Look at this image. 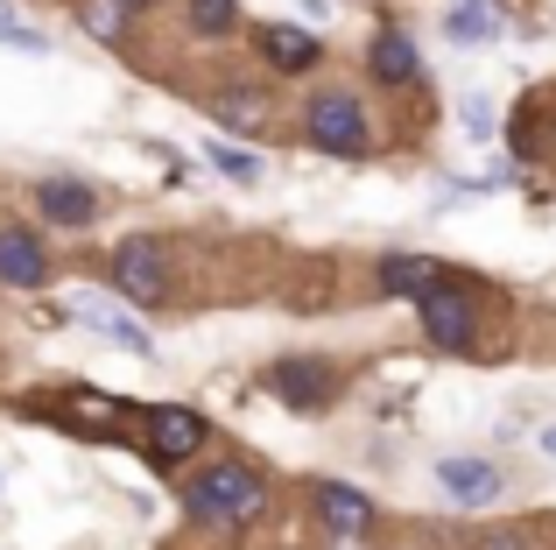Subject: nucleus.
Instances as JSON below:
<instances>
[{
    "label": "nucleus",
    "mask_w": 556,
    "mask_h": 550,
    "mask_svg": "<svg viewBox=\"0 0 556 550\" xmlns=\"http://www.w3.org/2000/svg\"><path fill=\"white\" fill-rule=\"evenodd\" d=\"M465 127H472V135H493V107H486V99H479V92H465Z\"/></svg>",
    "instance_id": "21"
},
{
    "label": "nucleus",
    "mask_w": 556,
    "mask_h": 550,
    "mask_svg": "<svg viewBox=\"0 0 556 550\" xmlns=\"http://www.w3.org/2000/svg\"><path fill=\"white\" fill-rule=\"evenodd\" d=\"M0 14H14V0H0Z\"/></svg>",
    "instance_id": "24"
},
{
    "label": "nucleus",
    "mask_w": 556,
    "mask_h": 550,
    "mask_svg": "<svg viewBox=\"0 0 556 550\" xmlns=\"http://www.w3.org/2000/svg\"><path fill=\"white\" fill-rule=\"evenodd\" d=\"M437 495H444V509H458V515H486V509H501L507 473L493 466V459H479V452H451V459H437Z\"/></svg>",
    "instance_id": "10"
},
{
    "label": "nucleus",
    "mask_w": 556,
    "mask_h": 550,
    "mask_svg": "<svg viewBox=\"0 0 556 550\" xmlns=\"http://www.w3.org/2000/svg\"><path fill=\"white\" fill-rule=\"evenodd\" d=\"M0 50H22V57H50V36L22 14H0Z\"/></svg>",
    "instance_id": "19"
},
{
    "label": "nucleus",
    "mask_w": 556,
    "mask_h": 550,
    "mask_svg": "<svg viewBox=\"0 0 556 550\" xmlns=\"http://www.w3.org/2000/svg\"><path fill=\"white\" fill-rule=\"evenodd\" d=\"M437 275H444L437 254H380V262H374V289H380V297H408V303H416Z\"/></svg>",
    "instance_id": "16"
},
{
    "label": "nucleus",
    "mask_w": 556,
    "mask_h": 550,
    "mask_svg": "<svg viewBox=\"0 0 556 550\" xmlns=\"http://www.w3.org/2000/svg\"><path fill=\"white\" fill-rule=\"evenodd\" d=\"M135 438H141V452H149V466L155 473H177L184 459H198L204 445H212V424H204L190 402H155V410H135Z\"/></svg>",
    "instance_id": "7"
},
{
    "label": "nucleus",
    "mask_w": 556,
    "mask_h": 550,
    "mask_svg": "<svg viewBox=\"0 0 556 550\" xmlns=\"http://www.w3.org/2000/svg\"><path fill=\"white\" fill-rule=\"evenodd\" d=\"M64 317H78V325H92L99 339H113L121 353H141V360L155 353V339H149V332H141L135 317L121 311V303H106V297H71V303H64Z\"/></svg>",
    "instance_id": "14"
},
{
    "label": "nucleus",
    "mask_w": 556,
    "mask_h": 550,
    "mask_svg": "<svg viewBox=\"0 0 556 550\" xmlns=\"http://www.w3.org/2000/svg\"><path fill=\"white\" fill-rule=\"evenodd\" d=\"M261 388H268L282 410L317 416V410H331V402H345L353 374H345L331 353H275L268 367H261Z\"/></svg>",
    "instance_id": "6"
},
{
    "label": "nucleus",
    "mask_w": 556,
    "mask_h": 550,
    "mask_svg": "<svg viewBox=\"0 0 556 550\" xmlns=\"http://www.w3.org/2000/svg\"><path fill=\"white\" fill-rule=\"evenodd\" d=\"M204 170H218V177H232V184H261V155H247L240 141H204Z\"/></svg>",
    "instance_id": "18"
},
{
    "label": "nucleus",
    "mask_w": 556,
    "mask_h": 550,
    "mask_svg": "<svg viewBox=\"0 0 556 550\" xmlns=\"http://www.w3.org/2000/svg\"><path fill=\"white\" fill-rule=\"evenodd\" d=\"M106 283L121 289L135 311H163L177 303V248L163 234H127L121 248L106 254Z\"/></svg>",
    "instance_id": "4"
},
{
    "label": "nucleus",
    "mask_w": 556,
    "mask_h": 550,
    "mask_svg": "<svg viewBox=\"0 0 556 550\" xmlns=\"http://www.w3.org/2000/svg\"><path fill=\"white\" fill-rule=\"evenodd\" d=\"M507 317V297L486 283V275H472V268H451L437 275L430 289L416 297V325H422V339L437 346V353H451V360H479V353H493V339L486 332Z\"/></svg>",
    "instance_id": "1"
},
{
    "label": "nucleus",
    "mask_w": 556,
    "mask_h": 550,
    "mask_svg": "<svg viewBox=\"0 0 556 550\" xmlns=\"http://www.w3.org/2000/svg\"><path fill=\"white\" fill-rule=\"evenodd\" d=\"M465 550H535V537L521 523H493V529H472Z\"/></svg>",
    "instance_id": "20"
},
{
    "label": "nucleus",
    "mask_w": 556,
    "mask_h": 550,
    "mask_svg": "<svg viewBox=\"0 0 556 550\" xmlns=\"http://www.w3.org/2000/svg\"><path fill=\"white\" fill-rule=\"evenodd\" d=\"M198 107L212 113V127H218V135H247V141L275 135V121H282V92H275V78H268V71L212 78V85L198 92Z\"/></svg>",
    "instance_id": "5"
},
{
    "label": "nucleus",
    "mask_w": 556,
    "mask_h": 550,
    "mask_svg": "<svg viewBox=\"0 0 556 550\" xmlns=\"http://www.w3.org/2000/svg\"><path fill=\"white\" fill-rule=\"evenodd\" d=\"M177 495H184L190 523L218 529V537H247V529L275 509V480L254 466V459H204Z\"/></svg>",
    "instance_id": "2"
},
{
    "label": "nucleus",
    "mask_w": 556,
    "mask_h": 550,
    "mask_svg": "<svg viewBox=\"0 0 556 550\" xmlns=\"http://www.w3.org/2000/svg\"><path fill=\"white\" fill-rule=\"evenodd\" d=\"M543 452H549V459H556V424H549V430H543Z\"/></svg>",
    "instance_id": "23"
},
{
    "label": "nucleus",
    "mask_w": 556,
    "mask_h": 550,
    "mask_svg": "<svg viewBox=\"0 0 556 550\" xmlns=\"http://www.w3.org/2000/svg\"><path fill=\"white\" fill-rule=\"evenodd\" d=\"M106 8H113V14H121V22H127V28H141V22H149V14H155V8H163V0H106Z\"/></svg>",
    "instance_id": "22"
},
{
    "label": "nucleus",
    "mask_w": 556,
    "mask_h": 550,
    "mask_svg": "<svg viewBox=\"0 0 556 550\" xmlns=\"http://www.w3.org/2000/svg\"><path fill=\"white\" fill-rule=\"evenodd\" d=\"M296 141L311 155H339V163H374L380 155V127H374V107L359 85H311L296 107Z\"/></svg>",
    "instance_id": "3"
},
{
    "label": "nucleus",
    "mask_w": 556,
    "mask_h": 550,
    "mask_svg": "<svg viewBox=\"0 0 556 550\" xmlns=\"http://www.w3.org/2000/svg\"><path fill=\"white\" fill-rule=\"evenodd\" d=\"M359 71H367V92H422L430 85V64H422V42L408 22H380L367 36Z\"/></svg>",
    "instance_id": "8"
},
{
    "label": "nucleus",
    "mask_w": 556,
    "mask_h": 550,
    "mask_svg": "<svg viewBox=\"0 0 556 550\" xmlns=\"http://www.w3.org/2000/svg\"><path fill=\"white\" fill-rule=\"evenodd\" d=\"M311 509H317V523L331 529V543H359V537H374L380 529V509L359 487H345V480H317L311 487Z\"/></svg>",
    "instance_id": "13"
},
{
    "label": "nucleus",
    "mask_w": 556,
    "mask_h": 550,
    "mask_svg": "<svg viewBox=\"0 0 556 550\" xmlns=\"http://www.w3.org/2000/svg\"><path fill=\"white\" fill-rule=\"evenodd\" d=\"M507 28V0H444V36L458 50H479Z\"/></svg>",
    "instance_id": "15"
},
{
    "label": "nucleus",
    "mask_w": 556,
    "mask_h": 550,
    "mask_svg": "<svg viewBox=\"0 0 556 550\" xmlns=\"http://www.w3.org/2000/svg\"><path fill=\"white\" fill-rule=\"evenodd\" d=\"M99 212H106L99 184L71 177V170H50V177H36V220L50 226V234H85V226H99Z\"/></svg>",
    "instance_id": "11"
},
{
    "label": "nucleus",
    "mask_w": 556,
    "mask_h": 550,
    "mask_svg": "<svg viewBox=\"0 0 556 550\" xmlns=\"http://www.w3.org/2000/svg\"><path fill=\"white\" fill-rule=\"evenodd\" d=\"M247 42H254V64L268 71V78H311V71L325 64V50H331L311 22H275V14L247 28Z\"/></svg>",
    "instance_id": "9"
},
{
    "label": "nucleus",
    "mask_w": 556,
    "mask_h": 550,
    "mask_svg": "<svg viewBox=\"0 0 556 550\" xmlns=\"http://www.w3.org/2000/svg\"><path fill=\"white\" fill-rule=\"evenodd\" d=\"M184 36L190 42H240L247 8L240 0H184Z\"/></svg>",
    "instance_id": "17"
},
{
    "label": "nucleus",
    "mask_w": 556,
    "mask_h": 550,
    "mask_svg": "<svg viewBox=\"0 0 556 550\" xmlns=\"http://www.w3.org/2000/svg\"><path fill=\"white\" fill-rule=\"evenodd\" d=\"M0 289H50V240L28 220H0Z\"/></svg>",
    "instance_id": "12"
}]
</instances>
